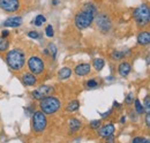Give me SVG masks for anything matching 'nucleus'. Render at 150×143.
<instances>
[{
	"label": "nucleus",
	"mask_w": 150,
	"mask_h": 143,
	"mask_svg": "<svg viewBox=\"0 0 150 143\" xmlns=\"http://www.w3.org/2000/svg\"><path fill=\"white\" fill-rule=\"evenodd\" d=\"M60 101L53 97V96H47L43 99L39 101V107H40V111L44 112L45 114H53L56 113L57 111L60 108Z\"/></svg>",
	"instance_id": "3"
},
{
	"label": "nucleus",
	"mask_w": 150,
	"mask_h": 143,
	"mask_svg": "<svg viewBox=\"0 0 150 143\" xmlns=\"http://www.w3.org/2000/svg\"><path fill=\"white\" fill-rule=\"evenodd\" d=\"M6 62L13 71H21L25 64V54L20 49L11 50L6 54Z\"/></svg>",
	"instance_id": "2"
},
{
	"label": "nucleus",
	"mask_w": 150,
	"mask_h": 143,
	"mask_svg": "<svg viewBox=\"0 0 150 143\" xmlns=\"http://www.w3.org/2000/svg\"><path fill=\"white\" fill-rule=\"evenodd\" d=\"M28 36H29L30 38H34V39H37V38H39V34H38L37 31H29Z\"/></svg>",
	"instance_id": "30"
},
{
	"label": "nucleus",
	"mask_w": 150,
	"mask_h": 143,
	"mask_svg": "<svg viewBox=\"0 0 150 143\" xmlns=\"http://www.w3.org/2000/svg\"><path fill=\"white\" fill-rule=\"evenodd\" d=\"M47 51H49V53L52 55V58L54 59L56 58V54H57V47L54 44H52V43H50L49 44V47H47Z\"/></svg>",
	"instance_id": "23"
},
{
	"label": "nucleus",
	"mask_w": 150,
	"mask_h": 143,
	"mask_svg": "<svg viewBox=\"0 0 150 143\" xmlns=\"http://www.w3.org/2000/svg\"><path fill=\"white\" fill-rule=\"evenodd\" d=\"M125 120H126V118H125V117H122V118H121V122L124 124V122H125Z\"/></svg>",
	"instance_id": "36"
},
{
	"label": "nucleus",
	"mask_w": 150,
	"mask_h": 143,
	"mask_svg": "<svg viewBox=\"0 0 150 143\" xmlns=\"http://www.w3.org/2000/svg\"><path fill=\"white\" fill-rule=\"evenodd\" d=\"M133 15H134V18H135V21H136V23H137V25H139L140 28H143V27H146V25L149 24L150 11H149L148 5L143 4V5H141L140 7H137V8L134 11Z\"/></svg>",
	"instance_id": "4"
},
{
	"label": "nucleus",
	"mask_w": 150,
	"mask_h": 143,
	"mask_svg": "<svg viewBox=\"0 0 150 143\" xmlns=\"http://www.w3.org/2000/svg\"><path fill=\"white\" fill-rule=\"evenodd\" d=\"M96 13H97V9L93 4H86L83 6V9L75 15L74 23L76 28L80 30L88 28L94 22Z\"/></svg>",
	"instance_id": "1"
},
{
	"label": "nucleus",
	"mask_w": 150,
	"mask_h": 143,
	"mask_svg": "<svg viewBox=\"0 0 150 143\" xmlns=\"http://www.w3.org/2000/svg\"><path fill=\"white\" fill-rule=\"evenodd\" d=\"M87 86H88V88H96V87H98V84H97V82L95 80H89L87 82Z\"/></svg>",
	"instance_id": "29"
},
{
	"label": "nucleus",
	"mask_w": 150,
	"mask_h": 143,
	"mask_svg": "<svg viewBox=\"0 0 150 143\" xmlns=\"http://www.w3.org/2000/svg\"><path fill=\"white\" fill-rule=\"evenodd\" d=\"M79 107H80L79 101H73V102H71V103L67 105V111H68V112H74Z\"/></svg>",
	"instance_id": "20"
},
{
	"label": "nucleus",
	"mask_w": 150,
	"mask_h": 143,
	"mask_svg": "<svg viewBox=\"0 0 150 143\" xmlns=\"http://www.w3.org/2000/svg\"><path fill=\"white\" fill-rule=\"evenodd\" d=\"M0 8L5 12H16L20 8L19 0H0Z\"/></svg>",
	"instance_id": "9"
},
{
	"label": "nucleus",
	"mask_w": 150,
	"mask_h": 143,
	"mask_svg": "<svg viewBox=\"0 0 150 143\" xmlns=\"http://www.w3.org/2000/svg\"><path fill=\"white\" fill-rule=\"evenodd\" d=\"M110 113H112V108H111V110H109V111H108V112H105V113H102L100 115H102V118H105V117L110 115Z\"/></svg>",
	"instance_id": "33"
},
{
	"label": "nucleus",
	"mask_w": 150,
	"mask_h": 143,
	"mask_svg": "<svg viewBox=\"0 0 150 143\" xmlns=\"http://www.w3.org/2000/svg\"><path fill=\"white\" fill-rule=\"evenodd\" d=\"M71 75H72V69L68 68V67L61 68V69L59 71V73H58V77H59L60 80H67L68 77H71Z\"/></svg>",
	"instance_id": "17"
},
{
	"label": "nucleus",
	"mask_w": 150,
	"mask_h": 143,
	"mask_svg": "<svg viewBox=\"0 0 150 143\" xmlns=\"http://www.w3.org/2000/svg\"><path fill=\"white\" fill-rule=\"evenodd\" d=\"M52 4H53L54 6H57V5H58V0H53V1H52Z\"/></svg>",
	"instance_id": "35"
},
{
	"label": "nucleus",
	"mask_w": 150,
	"mask_h": 143,
	"mask_svg": "<svg viewBox=\"0 0 150 143\" xmlns=\"http://www.w3.org/2000/svg\"><path fill=\"white\" fill-rule=\"evenodd\" d=\"M68 126H69V130L72 133H75L77 132L80 128H81V121L79 119H75V118H72L69 121H68Z\"/></svg>",
	"instance_id": "16"
},
{
	"label": "nucleus",
	"mask_w": 150,
	"mask_h": 143,
	"mask_svg": "<svg viewBox=\"0 0 150 143\" xmlns=\"http://www.w3.org/2000/svg\"><path fill=\"white\" fill-rule=\"evenodd\" d=\"M54 92V88L51 87V86H40L38 87L36 90H34L31 92V96L34 99H37V101H40L47 96H51L52 93Z\"/></svg>",
	"instance_id": "7"
},
{
	"label": "nucleus",
	"mask_w": 150,
	"mask_h": 143,
	"mask_svg": "<svg viewBox=\"0 0 150 143\" xmlns=\"http://www.w3.org/2000/svg\"><path fill=\"white\" fill-rule=\"evenodd\" d=\"M22 82H23L25 86L31 87V86H35V84H36L37 79L35 77V74H33V73H25V74H23V76H22Z\"/></svg>",
	"instance_id": "13"
},
{
	"label": "nucleus",
	"mask_w": 150,
	"mask_h": 143,
	"mask_svg": "<svg viewBox=\"0 0 150 143\" xmlns=\"http://www.w3.org/2000/svg\"><path fill=\"white\" fill-rule=\"evenodd\" d=\"M91 71V67L89 64H80L75 67V74L77 76H84V75H88Z\"/></svg>",
	"instance_id": "10"
},
{
	"label": "nucleus",
	"mask_w": 150,
	"mask_h": 143,
	"mask_svg": "<svg viewBox=\"0 0 150 143\" xmlns=\"http://www.w3.org/2000/svg\"><path fill=\"white\" fill-rule=\"evenodd\" d=\"M137 43L140 45H148L150 43V33L149 31H142L137 36Z\"/></svg>",
	"instance_id": "15"
},
{
	"label": "nucleus",
	"mask_w": 150,
	"mask_h": 143,
	"mask_svg": "<svg viewBox=\"0 0 150 143\" xmlns=\"http://www.w3.org/2000/svg\"><path fill=\"white\" fill-rule=\"evenodd\" d=\"M45 34L47 37H53L54 36V30H53V27L52 25H47L46 28H45Z\"/></svg>",
	"instance_id": "26"
},
{
	"label": "nucleus",
	"mask_w": 150,
	"mask_h": 143,
	"mask_svg": "<svg viewBox=\"0 0 150 143\" xmlns=\"http://www.w3.org/2000/svg\"><path fill=\"white\" fill-rule=\"evenodd\" d=\"M23 22V18L21 16H13V18H7L5 22H4V25L5 27H12V28H16L20 27Z\"/></svg>",
	"instance_id": "12"
},
{
	"label": "nucleus",
	"mask_w": 150,
	"mask_h": 143,
	"mask_svg": "<svg viewBox=\"0 0 150 143\" xmlns=\"http://www.w3.org/2000/svg\"><path fill=\"white\" fill-rule=\"evenodd\" d=\"M111 57H112L113 60H121V59H124V57H125V53L124 52H121V51H117V50H114L111 54Z\"/></svg>",
	"instance_id": "21"
},
{
	"label": "nucleus",
	"mask_w": 150,
	"mask_h": 143,
	"mask_svg": "<svg viewBox=\"0 0 150 143\" xmlns=\"http://www.w3.org/2000/svg\"><path fill=\"white\" fill-rule=\"evenodd\" d=\"M113 133H114V126H113L112 124L105 125L104 127H102V128L99 129V132H98L99 136H100V137H104V139H106V137L113 135Z\"/></svg>",
	"instance_id": "11"
},
{
	"label": "nucleus",
	"mask_w": 150,
	"mask_h": 143,
	"mask_svg": "<svg viewBox=\"0 0 150 143\" xmlns=\"http://www.w3.org/2000/svg\"><path fill=\"white\" fill-rule=\"evenodd\" d=\"M134 101V97H133V93H128L127 95V97H126V99H125V102L127 103V104H131L132 102Z\"/></svg>",
	"instance_id": "31"
},
{
	"label": "nucleus",
	"mask_w": 150,
	"mask_h": 143,
	"mask_svg": "<svg viewBox=\"0 0 150 143\" xmlns=\"http://www.w3.org/2000/svg\"><path fill=\"white\" fill-rule=\"evenodd\" d=\"M96 24H97V28L102 31V33H109L110 29H111V20L110 18L106 15V14H99L97 18H96Z\"/></svg>",
	"instance_id": "8"
},
{
	"label": "nucleus",
	"mask_w": 150,
	"mask_h": 143,
	"mask_svg": "<svg viewBox=\"0 0 150 143\" xmlns=\"http://www.w3.org/2000/svg\"><path fill=\"white\" fill-rule=\"evenodd\" d=\"M28 67H29V69H30V72H31L33 74L37 75V74H42V73L44 72L45 65H44V61H43L39 57L33 55V57H30L29 60H28Z\"/></svg>",
	"instance_id": "6"
},
{
	"label": "nucleus",
	"mask_w": 150,
	"mask_h": 143,
	"mask_svg": "<svg viewBox=\"0 0 150 143\" xmlns=\"http://www.w3.org/2000/svg\"><path fill=\"white\" fill-rule=\"evenodd\" d=\"M146 125L147 127H150V113H147L146 115Z\"/></svg>",
	"instance_id": "32"
},
{
	"label": "nucleus",
	"mask_w": 150,
	"mask_h": 143,
	"mask_svg": "<svg viewBox=\"0 0 150 143\" xmlns=\"http://www.w3.org/2000/svg\"><path fill=\"white\" fill-rule=\"evenodd\" d=\"M131 64L129 62H127V61H124V62H121L120 65H119V74L122 76V77H126V76H128V74L131 73Z\"/></svg>",
	"instance_id": "14"
},
{
	"label": "nucleus",
	"mask_w": 150,
	"mask_h": 143,
	"mask_svg": "<svg viewBox=\"0 0 150 143\" xmlns=\"http://www.w3.org/2000/svg\"><path fill=\"white\" fill-rule=\"evenodd\" d=\"M99 126H100V120H93V121L90 122V127H91L93 129H98Z\"/></svg>",
	"instance_id": "27"
},
{
	"label": "nucleus",
	"mask_w": 150,
	"mask_h": 143,
	"mask_svg": "<svg viewBox=\"0 0 150 143\" xmlns=\"http://www.w3.org/2000/svg\"><path fill=\"white\" fill-rule=\"evenodd\" d=\"M8 46H9V42L5 37H0V52L8 50Z\"/></svg>",
	"instance_id": "19"
},
{
	"label": "nucleus",
	"mask_w": 150,
	"mask_h": 143,
	"mask_svg": "<svg viewBox=\"0 0 150 143\" xmlns=\"http://www.w3.org/2000/svg\"><path fill=\"white\" fill-rule=\"evenodd\" d=\"M47 126V119L44 112L37 111L33 115V129L36 133H42Z\"/></svg>",
	"instance_id": "5"
},
{
	"label": "nucleus",
	"mask_w": 150,
	"mask_h": 143,
	"mask_svg": "<svg viewBox=\"0 0 150 143\" xmlns=\"http://www.w3.org/2000/svg\"><path fill=\"white\" fill-rule=\"evenodd\" d=\"M45 21H46L45 16H43V15H37L36 18L34 20V24H35V25H37V27H40Z\"/></svg>",
	"instance_id": "22"
},
{
	"label": "nucleus",
	"mask_w": 150,
	"mask_h": 143,
	"mask_svg": "<svg viewBox=\"0 0 150 143\" xmlns=\"http://www.w3.org/2000/svg\"><path fill=\"white\" fill-rule=\"evenodd\" d=\"M9 35V31L8 30H2V33H1V37H7V36Z\"/></svg>",
	"instance_id": "34"
},
{
	"label": "nucleus",
	"mask_w": 150,
	"mask_h": 143,
	"mask_svg": "<svg viewBox=\"0 0 150 143\" xmlns=\"http://www.w3.org/2000/svg\"><path fill=\"white\" fill-rule=\"evenodd\" d=\"M142 106H143V111H146V113H150V97L149 96L146 97L144 104H143Z\"/></svg>",
	"instance_id": "25"
},
{
	"label": "nucleus",
	"mask_w": 150,
	"mask_h": 143,
	"mask_svg": "<svg viewBox=\"0 0 150 143\" xmlns=\"http://www.w3.org/2000/svg\"><path fill=\"white\" fill-rule=\"evenodd\" d=\"M134 104H135V110H136V113H137V114L143 113V106L141 105V103H140L139 99H135V101H134Z\"/></svg>",
	"instance_id": "24"
},
{
	"label": "nucleus",
	"mask_w": 150,
	"mask_h": 143,
	"mask_svg": "<svg viewBox=\"0 0 150 143\" xmlns=\"http://www.w3.org/2000/svg\"><path fill=\"white\" fill-rule=\"evenodd\" d=\"M93 65H94L95 69L98 72V71H102L104 68L105 62H104V60L102 58H96V59H94V61H93Z\"/></svg>",
	"instance_id": "18"
},
{
	"label": "nucleus",
	"mask_w": 150,
	"mask_h": 143,
	"mask_svg": "<svg viewBox=\"0 0 150 143\" xmlns=\"http://www.w3.org/2000/svg\"><path fill=\"white\" fill-rule=\"evenodd\" d=\"M133 142L134 143H149V140H146L144 137H135L133 139Z\"/></svg>",
	"instance_id": "28"
}]
</instances>
